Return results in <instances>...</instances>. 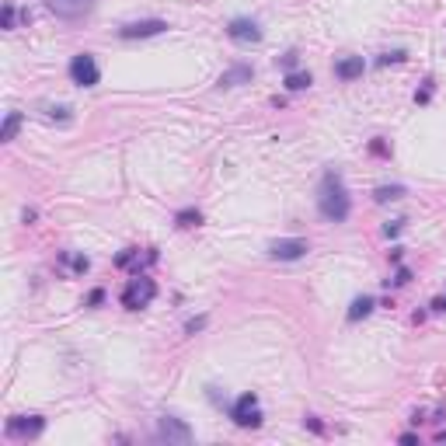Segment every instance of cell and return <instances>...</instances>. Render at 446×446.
Segmentation results:
<instances>
[{
    "label": "cell",
    "instance_id": "6da1fadb",
    "mask_svg": "<svg viewBox=\"0 0 446 446\" xmlns=\"http://www.w3.org/2000/svg\"><path fill=\"white\" fill-rule=\"evenodd\" d=\"M318 213L328 223H345L352 213V199H349V188L342 181L338 171H325L321 174V185H318Z\"/></svg>",
    "mask_w": 446,
    "mask_h": 446
},
{
    "label": "cell",
    "instance_id": "7a4b0ae2",
    "mask_svg": "<svg viewBox=\"0 0 446 446\" xmlns=\"http://www.w3.org/2000/svg\"><path fill=\"white\" fill-rule=\"evenodd\" d=\"M154 296H157V282L150 276H143V272H133V279L119 293V300H122L126 311H143V307L154 303Z\"/></svg>",
    "mask_w": 446,
    "mask_h": 446
},
{
    "label": "cell",
    "instance_id": "3957f363",
    "mask_svg": "<svg viewBox=\"0 0 446 446\" xmlns=\"http://www.w3.org/2000/svg\"><path fill=\"white\" fill-rule=\"evenodd\" d=\"M230 418H234V426H241V429H258L262 426V401H258V394H241L234 404H230Z\"/></svg>",
    "mask_w": 446,
    "mask_h": 446
},
{
    "label": "cell",
    "instance_id": "277c9868",
    "mask_svg": "<svg viewBox=\"0 0 446 446\" xmlns=\"http://www.w3.org/2000/svg\"><path fill=\"white\" fill-rule=\"evenodd\" d=\"M66 73H70V80H73L77 88H95V84L102 80V70H98V63H95V56L91 53L73 56L70 66H66Z\"/></svg>",
    "mask_w": 446,
    "mask_h": 446
},
{
    "label": "cell",
    "instance_id": "5b68a950",
    "mask_svg": "<svg viewBox=\"0 0 446 446\" xmlns=\"http://www.w3.org/2000/svg\"><path fill=\"white\" fill-rule=\"evenodd\" d=\"M42 429H46V418L42 415H14V418H7L4 436L7 440H39Z\"/></svg>",
    "mask_w": 446,
    "mask_h": 446
},
{
    "label": "cell",
    "instance_id": "8992f818",
    "mask_svg": "<svg viewBox=\"0 0 446 446\" xmlns=\"http://www.w3.org/2000/svg\"><path fill=\"white\" fill-rule=\"evenodd\" d=\"M307 251H311V244L303 237H279L269 244V258H276V262H300Z\"/></svg>",
    "mask_w": 446,
    "mask_h": 446
},
{
    "label": "cell",
    "instance_id": "52a82bcc",
    "mask_svg": "<svg viewBox=\"0 0 446 446\" xmlns=\"http://www.w3.org/2000/svg\"><path fill=\"white\" fill-rule=\"evenodd\" d=\"M167 32V21L161 18H143V21H129L119 28V39L133 42V39H154V35H164Z\"/></svg>",
    "mask_w": 446,
    "mask_h": 446
},
{
    "label": "cell",
    "instance_id": "ba28073f",
    "mask_svg": "<svg viewBox=\"0 0 446 446\" xmlns=\"http://www.w3.org/2000/svg\"><path fill=\"white\" fill-rule=\"evenodd\" d=\"M157 440L161 443H192V429L181 422V418H174V415H164V418H157Z\"/></svg>",
    "mask_w": 446,
    "mask_h": 446
},
{
    "label": "cell",
    "instance_id": "9c48e42d",
    "mask_svg": "<svg viewBox=\"0 0 446 446\" xmlns=\"http://www.w3.org/2000/svg\"><path fill=\"white\" fill-rule=\"evenodd\" d=\"M95 4H98V0H46L49 14L63 18V21H77V18L91 14V7H95Z\"/></svg>",
    "mask_w": 446,
    "mask_h": 446
},
{
    "label": "cell",
    "instance_id": "30bf717a",
    "mask_svg": "<svg viewBox=\"0 0 446 446\" xmlns=\"http://www.w3.org/2000/svg\"><path fill=\"white\" fill-rule=\"evenodd\" d=\"M227 35H230L234 42H241V46L262 42V28H258V21H255V18H234V21L227 25Z\"/></svg>",
    "mask_w": 446,
    "mask_h": 446
},
{
    "label": "cell",
    "instance_id": "8fae6325",
    "mask_svg": "<svg viewBox=\"0 0 446 446\" xmlns=\"http://www.w3.org/2000/svg\"><path fill=\"white\" fill-rule=\"evenodd\" d=\"M363 70H366V59L363 56H345V59H338L334 63V77L338 80H356V77H363Z\"/></svg>",
    "mask_w": 446,
    "mask_h": 446
},
{
    "label": "cell",
    "instance_id": "7c38bea8",
    "mask_svg": "<svg viewBox=\"0 0 446 446\" xmlns=\"http://www.w3.org/2000/svg\"><path fill=\"white\" fill-rule=\"evenodd\" d=\"M150 262H157V251H154V248H150L143 258H140V248H126V251L115 258L119 269H136V272H140V265H150Z\"/></svg>",
    "mask_w": 446,
    "mask_h": 446
},
{
    "label": "cell",
    "instance_id": "4fadbf2b",
    "mask_svg": "<svg viewBox=\"0 0 446 446\" xmlns=\"http://www.w3.org/2000/svg\"><path fill=\"white\" fill-rule=\"evenodd\" d=\"M255 77V70H251V63H234L230 70H223L220 77V88H241V84H248Z\"/></svg>",
    "mask_w": 446,
    "mask_h": 446
},
{
    "label": "cell",
    "instance_id": "5bb4252c",
    "mask_svg": "<svg viewBox=\"0 0 446 446\" xmlns=\"http://www.w3.org/2000/svg\"><path fill=\"white\" fill-rule=\"evenodd\" d=\"M373 307H377V300H373V296H356V300L349 303V314H345V321H349V325H356V321L370 318V314H373Z\"/></svg>",
    "mask_w": 446,
    "mask_h": 446
},
{
    "label": "cell",
    "instance_id": "9a60e30c",
    "mask_svg": "<svg viewBox=\"0 0 446 446\" xmlns=\"http://www.w3.org/2000/svg\"><path fill=\"white\" fill-rule=\"evenodd\" d=\"M59 265H66L73 276H84V272L91 269V262H88L84 255H73V251H63V255H59Z\"/></svg>",
    "mask_w": 446,
    "mask_h": 446
},
{
    "label": "cell",
    "instance_id": "2e32d148",
    "mask_svg": "<svg viewBox=\"0 0 446 446\" xmlns=\"http://www.w3.org/2000/svg\"><path fill=\"white\" fill-rule=\"evenodd\" d=\"M282 84H286V91H307L314 80H311V73H307V70H289Z\"/></svg>",
    "mask_w": 446,
    "mask_h": 446
},
{
    "label": "cell",
    "instance_id": "e0dca14e",
    "mask_svg": "<svg viewBox=\"0 0 446 446\" xmlns=\"http://www.w3.org/2000/svg\"><path fill=\"white\" fill-rule=\"evenodd\" d=\"M21 122H25V115H21V112H7V119H4V133H0V140H4V143H11V140L18 136V129H21Z\"/></svg>",
    "mask_w": 446,
    "mask_h": 446
},
{
    "label": "cell",
    "instance_id": "ac0fdd59",
    "mask_svg": "<svg viewBox=\"0 0 446 446\" xmlns=\"http://www.w3.org/2000/svg\"><path fill=\"white\" fill-rule=\"evenodd\" d=\"M404 192H408L404 185H380V188L373 192V199H377V203H397V199H404Z\"/></svg>",
    "mask_w": 446,
    "mask_h": 446
},
{
    "label": "cell",
    "instance_id": "d6986e66",
    "mask_svg": "<svg viewBox=\"0 0 446 446\" xmlns=\"http://www.w3.org/2000/svg\"><path fill=\"white\" fill-rule=\"evenodd\" d=\"M174 223H178L181 230H188V227H199V223H203V213H199L195 206H188V210H178V213H174Z\"/></svg>",
    "mask_w": 446,
    "mask_h": 446
},
{
    "label": "cell",
    "instance_id": "ffe728a7",
    "mask_svg": "<svg viewBox=\"0 0 446 446\" xmlns=\"http://www.w3.org/2000/svg\"><path fill=\"white\" fill-rule=\"evenodd\" d=\"M14 25H18V7H14V4H4V11H0V28L14 32Z\"/></svg>",
    "mask_w": 446,
    "mask_h": 446
},
{
    "label": "cell",
    "instance_id": "44dd1931",
    "mask_svg": "<svg viewBox=\"0 0 446 446\" xmlns=\"http://www.w3.org/2000/svg\"><path fill=\"white\" fill-rule=\"evenodd\" d=\"M404 56H408V53H401V49H394V53H384V56H377V66H390V63H404Z\"/></svg>",
    "mask_w": 446,
    "mask_h": 446
},
{
    "label": "cell",
    "instance_id": "7402d4cb",
    "mask_svg": "<svg viewBox=\"0 0 446 446\" xmlns=\"http://www.w3.org/2000/svg\"><path fill=\"white\" fill-rule=\"evenodd\" d=\"M394 282V286H408L411 282V269H404V265H397V272H394V279H387V286Z\"/></svg>",
    "mask_w": 446,
    "mask_h": 446
},
{
    "label": "cell",
    "instance_id": "603a6c76",
    "mask_svg": "<svg viewBox=\"0 0 446 446\" xmlns=\"http://www.w3.org/2000/svg\"><path fill=\"white\" fill-rule=\"evenodd\" d=\"M206 328V314H199V318H192V321H185V334H195Z\"/></svg>",
    "mask_w": 446,
    "mask_h": 446
},
{
    "label": "cell",
    "instance_id": "cb8c5ba5",
    "mask_svg": "<svg viewBox=\"0 0 446 446\" xmlns=\"http://www.w3.org/2000/svg\"><path fill=\"white\" fill-rule=\"evenodd\" d=\"M102 303H105V289L98 286V289H91V293H88V307H102Z\"/></svg>",
    "mask_w": 446,
    "mask_h": 446
},
{
    "label": "cell",
    "instance_id": "d4e9b609",
    "mask_svg": "<svg viewBox=\"0 0 446 446\" xmlns=\"http://www.w3.org/2000/svg\"><path fill=\"white\" fill-rule=\"evenodd\" d=\"M429 98H433V80H426V88H422V91H415V102H418V105H426Z\"/></svg>",
    "mask_w": 446,
    "mask_h": 446
},
{
    "label": "cell",
    "instance_id": "484cf974",
    "mask_svg": "<svg viewBox=\"0 0 446 446\" xmlns=\"http://www.w3.org/2000/svg\"><path fill=\"white\" fill-rule=\"evenodd\" d=\"M279 63H282V70H286V73H289V70H296V53H286Z\"/></svg>",
    "mask_w": 446,
    "mask_h": 446
},
{
    "label": "cell",
    "instance_id": "4316f807",
    "mask_svg": "<svg viewBox=\"0 0 446 446\" xmlns=\"http://www.w3.org/2000/svg\"><path fill=\"white\" fill-rule=\"evenodd\" d=\"M401 227H404V220H390L387 227H384V234H387V237H397V234H401Z\"/></svg>",
    "mask_w": 446,
    "mask_h": 446
},
{
    "label": "cell",
    "instance_id": "83f0119b",
    "mask_svg": "<svg viewBox=\"0 0 446 446\" xmlns=\"http://www.w3.org/2000/svg\"><path fill=\"white\" fill-rule=\"evenodd\" d=\"M370 150H373L377 157H387V154H390V150H387V143H380V140H373V143H370Z\"/></svg>",
    "mask_w": 446,
    "mask_h": 446
},
{
    "label": "cell",
    "instance_id": "f1b7e54d",
    "mask_svg": "<svg viewBox=\"0 0 446 446\" xmlns=\"http://www.w3.org/2000/svg\"><path fill=\"white\" fill-rule=\"evenodd\" d=\"M303 426H311V429H314V433H325V426H321V422H318V418H314V415H307V418H303Z\"/></svg>",
    "mask_w": 446,
    "mask_h": 446
},
{
    "label": "cell",
    "instance_id": "f546056e",
    "mask_svg": "<svg viewBox=\"0 0 446 446\" xmlns=\"http://www.w3.org/2000/svg\"><path fill=\"white\" fill-rule=\"evenodd\" d=\"M401 258H404V248H394V251H390V262L401 265Z\"/></svg>",
    "mask_w": 446,
    "mask_h": 446
},
{
    "label": "cell",
    "instance_id": "4dcf8cb0",
    "mask_svg": "<svg viewBox=\"0 0 446 446\" xmlns=\"http://www.w3.org/2000/svg\"><path fill=\"white\" fill-rule=\"evenodd\" d=\"M433 311H446V296H436L433 300Z\"/></svg>",
    "mask_w": 446,
    "mask_h": 446
}]
</instances>
